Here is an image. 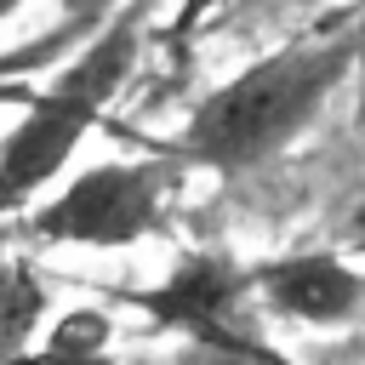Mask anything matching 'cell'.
Instances as JSON below:
<instances>
[{"label": "cell", "instance_id": "obj_1", "mask_svg": "<svg viewBox=\"0 0 365 365\" xmlns=\"http://www.w3.org/2000/svg\"><path fill=\"white\" fill-rule=\"evenodd\" d=\"M359 34H308L251 57L188 108L165 154L222 177L279 160L342 91V80L359 63Z\"/></svg>", "mask_w": 365, "mask_h": 365}, {"label": "cell", "instance_id": "obj_2", "mask_svg": "<svg viewBox=\"0 0 365 365\" xmlns=\"http://www.w3.org/2000/svg\"><path fill=\"white\" fill-rule=\"evenodd\" d=\"M154 6L160 0H125L74 46V57L34 80L23 108H11V125L0 131V217H23L40 194H51L68 177L91 125H103L108 103L137 74Z\"/></svg>", "mask_w": 365, "mask_h": 365}, {"label": "cell", "instance_id": "obj_3", "mask_svg": "<svg viewBox=\"0 0 365 365\" xmlns=\"http://www.w3.org/2000/svg\"><path fill=\"white\" fill-rule=\"evenodd\" d=\"M188 165L171 154L143 160H97L68 171L51 194H40L23 211V228L40 245H80V251H131L148 234H160L177 177Z\"/></svg>", "mask_w": 365, "mask_h": 365}, {"label": "cell", "instance_id": "obj_4", "mask_svg": "<svg viewBox=\"0 0 365 365\" xmlns=\"http://www.w3.org/2000/svg\"><path fill=\"white\" fill-rule=\"evenodd\" d=\"M125 302L154 331H171L205 354H222V359L262 354V331H257L262 308L251 291V268L234 262L228 251H182L154 285L125 291Z\"/></svg>", "mask_w": 365, "mask_h": 365}, {"label": "cell", "instance_id": "obj_5", "mask_svg": "<svg viewBox=\"0 0 365 365\" xmlns=\"http://www.w3.org/2000/svg\"><path fill=\"white\" fill-rule=\"evenodd\" d=\"M251 291H257L262 314L331 331V325H348L359 314L365 274L336 251H285V257H268L251 268Z\"/></svg>", "mask_w": 365, "mask_h": 365}, {"label": "cell", "instance_id": "obj_6", "mask_svg": "<svg viewBox=\"0 0 365 365\" xmlns=\"http://www.w3.org/2000/svg\"><path fill=\"white\" fill-rule=\"evenodd\" d=\"M51 291L29 257H0V365H29L46 331Z\"/></svg>", "mask_w": 365, "mask_h": 365}, {"label": "cell", "instance_id": "obj_7", "mask_svg": "<svg viewBox=\"0 0 365 365\" xmlns=\"http://www.w3.org/2000/svg\"><path fill=\"white\" fill-rule=\"evenodd\" d=\"M108 342H114V319L103 308H74L46 331L29 365H114Z\"/></svg>", "mask_w": 365, "mask_h": 365}, {"label": "cell", "instance_id": "obj_8", "mask_svg": "<svg viewBox=\"0 0 365 365\" xmlns=\"http://www.w3.org/2000/svg\"><path fill=\"white\" fill-rule=\"evenodd\" d=\"M68 46H80L63 23H51L46 34H34V40H17V46H6L0 51V108H23V97L34 91V74L40 68H51Z\"/></svg>", "mask_w": 365, "mask_h": 365}, {"label": "cell", "instance_id": "obj_9", "mask_svg": "<svg viewBox=\"0 0 365 365\" xmlns=\"http://www.w3.org/2000/svg\"><path fill=\"white\" fill-rule=\"evenodd\" d=\"M120 6H125V0H68L57 23H63V29L74 34V40H86V34H91V29L103 23V17H114Z\"/></svg>", "mask_w": 365, "mask_h": 365}, {"label": "cell", "instance_id": "obj_10", "mask_svg": "<svg viewBox=\"0 0 365 365\" xmlns=\"http://www.w3.org/2000/svg\"><path fill=\"white\" fill-rule=\"evenodd\" d=\"M222 6H228V0H177V11H171V29H165V34H171V40H188V34H194V29H205Z\"/></svg>", "mask_w": 365, "mask_h": 365}, {"label": "cell", "instance_id": "obj_11", "mask_svg": "<svg viewBox=\"0 0 365 365\" xmlns=\"http://www.w3.org/2000/svg\"><path fill=\"white\" fill-rule=\"evenodd\" d=\"M23 6H29V0H0V29H6V23H11V17L23 11Z\"/></svg>", "mask_w": 365, "mask_h": 365}]
</instances>
